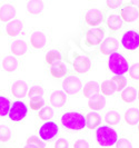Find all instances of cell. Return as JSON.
Instances as JSON below:
<instances>
[{
	"instance_id": "obj_1",
	"label": "cell",
	"mask_w": 139,
	"mask_h": 148,
	"mask_svg": "<svg viewBox=\"0 0 139 148\" xmlns=\"http://www.w3.org/2000/svg\"><path fill=\"white\" fill-rule=\"evenodd\" d=\"M61 124L71 130H80L86 127V117L76 111L66 112L61 116Z\"/></svg>"
},
{
	"instance_id": "obj_2",
	"label": "cell",
	"mask_w": 139,
	"mask_h": 148,
	"mask_svg": "<svg viewBox=\"0 0 139 148\" xmlns=\"http://www.w3.org/2000/svg\"><path fill=\"white\" fill-rule=\"evenodd\" d=\"M97 141L103 147H109L115 145L118 141V135L115 129L109 126H100L97 128L96 132Z\"/></svg>"
},
{
	"instance_id": "obj_3",
	"label": "cell",
	"mask_w": 139,
	"mask_h": 148,
	"mask_svg": "<svg viewBox=\"0 0 139 148\" xmlns=\"http://www.w3.org/2000/svg\"><path fill=\"white\" fill-rule=\"evenodd\" d=\"M108 66L111 73L116 76H123L129 70V64L124 56L119 52H114L109 56Z\"/></svg>"
},
{
	"instance_id": "obj_4",
	"label": "cell",
	"mask_w": 139,
	"mask_h": 148,
	"mask_svg": "<svg viewBox=\"0 0 139 148\" xmlns=\"http://www.w3.org/2000/svg\"><path fill=\"white\" fill-rule=\"evenodd\" d=\"M30 44L31 47L36 50L42 49L49 44V35L45 30H36L30 36Z\"/></svg>"
},
{
	"instance_id": "obj_5",
	"label": "cell",
	"mask_w": 139,
	"mask_h": 148,
	"mask_svg": "<svg viewBox=\"0 0 139 148\" xmlns=\"http://www.w3.org/2000/svg\"><path fill=\"white\" fill-rule=\"evenodd\" d=\"M103 37H105V29L103 27L89 29L87 30V32L85 35V44L87 45L88 47L97 46L103 41Z\"/></svg>"
},
{
	"instance_id": "obj_6",
	"label": "cell",
	"mask_w": 139,
	"mask_h": 148,
	"mask_svg": "<svg viewBox=\"0 0 139 148\" xmlns=\"http://www.w3.org/2000/svg\"><path fill=\"white\" fill-rule=\"evenodd\" d=\"M28 112V107L26 106L25 103H22L20 100L15 101L11 105L10 110H9V118L14 121H20L27 116Z\"/></svg>"
},
{
	"instance_id": "obj_7",
	"label": "cell",
	"mask_w": 139,
	"mask_h": 148,
	"mask_svg": "<svg viewBox=\"0 0 139 148\" xmlns=\"http://www.w3.org/2000/svg\"><path fill=\"white\" fill-rule=\"evenodd\" d=\"M123 47L128 50H135L139 47V34L135 30H128L121 37Z\"/></svg>"
},
{
	"instance_id": "obj_8",
	"label": "cell",
	"mask_w": 139,
	"mask_h": 148,
	"mask_svg": "<svg viewBox=\"0 0 139 148\" xmlns=\"http://www.w3.org/2000/svg\"><path fill=\"white\" fill-rule=\"evenodd\" d=\"M120 17L123 21L126 22H134L138 19L139 17V10L132 2H129L125 5L124 7L120 9Z\"/></svg>"
},
{
	"instance_id": "obj_9",
	"label": "cell",
	"mask_w": 139,
	"mask_h": 148,
	"mask_svg": "<svg viewBox=\"0 0 139 148\" xmlns=\"http://www.w3.org/2000/svg\"><path fill=\"white\" fill-rule=\"evenodd\" d=\"M62 87L64 90L69 95H75L78 91H80L82 88V82H81L80 78L77 76H69L62 82Z\"/></svg>"
},
{
	"instance_id": "obj_10",
	"label": "cell",
	"mask_w": 139,
	"mask_h": 148,
	"mask_svg": "<svg viewBox=\"0 0 139 148\" xmlns=\"http://www.w3.org/2000/svg\"><path fill=\"white\" fill-rule=\"evenodd\" d=\"M73 65L75 70H76L77 73H79V74H85V73H87L88 70L90 69V67H91V60H90V58L86 57V56L75 53V55H73Z\"/></svg>"
},
{
	"instance_id": "obj_11",
	"label": "cell",
	"mask_w": 139,
	"mask_h": 148,
	"mask_svg": "<svg viewBox=\"0 0 139 148\" xmlns=\"http://www.w3.org/2000/svg\"><path fill=\"white\" fill-rule=\"evenodd\" d=\"M58 134V126L55 121L45 123L39 129V136L42 140H49Z\"/></svg>"
},
{
	"instance_id": "obj_12",
	"label": "cell",
	"mask_w": 139,
	"mask_h": 148,
	"mask_svg": "<svg viewBox=\"0 0 139 148\" xmlns=\"http://www.w3.org/2000/svg\"><path fill=\"white\" fill-rule=\"evenodd\" d=\"M85 21L87 25L95 27L100 25L103 21V14L101 10L99 9H90L88 10L85 15Z\"/></svg>"
},
{
	"instance_id": "obj_13",
	"label": "cell",
	"mask_w": 139,
	"mask_h": 148,
	"mask_svg": "<svg viewBox=\"0 0 139 148\" xmlns=\"http://www.w3.org/2000/svg\"><path fill=\"white\" fill-rule=\"evenodd\" d=\"M118 47H119V42H118L117 39L115 37H108L101 42V46H100L99 50L103 55H109L110 56L111 53L116 52Z\"/></svg>"
},
{
	"instance_id": "obj_14",
	"label": "cell",
	"mask_w": 139,
	"mask_h": 148,
	"mask_svg": "<svg viewBox=\"0 0 139 148\" xmlns=\"http://www.w3.org/2000/svg\"><path fill=\"white\" fill-rule=\"evenodd\" d=\"M11 92L12 95L17 98H22L28 94V85L27 82H22V80H18L12 84L11 86Z\"/></svg>"
},
{
	"instance_id": "obj_15",
	"label": "cell",
	"mask_w": 139,
	"mask_h": 148,
	"mask_svg": "<svg viewBox=\"0 0 139 148\" xmlns=\"http://www.w3.org/2000/svg\"><path fill=\"white\" fill-rule=\"evenodd\" d=\"M16 16V9L12 5L6 3L0 7V21H10Z\"/></svg>"
},
{
	"instance_id": "obj_16",
	"label": "cell",
	"mask_w": 139,
	"mask_h": 148,
	"mask_svg": "<svg viewBox=\"0 0 139 148\" xmlns=\"http://www.w3.org/2000/svg\"><path fill=\"white\" fill-rule=\"evenodd\" d=\"M23 28V21L21 20H11L7 23L6 26V32L9 37H15L19 32H21Z\"/></svg>"
},
{
	"instance_id": "obj_17",
	"label": "cell",
	"mask_w": 139,
	"mask_h": 148,
	"mask_svg": "<svg viewBox=\"0 0 139 148\" xmlns=\"http://www.w3.org/2000/svg\"><path fill=\"white\" fill-rule=\"evenodd\" d=\"M67 73H68V67L61 60L55 62L53 65H51L50 74H51L52 77H55V78H61V77H65L67 75Z\"/></svg>"
},
{
	"instance_id": "obj_18",
	"label": "cell",
	"mask_w": 139,
	"mask_h": 148,
	"mask_svg": "<svg viewBox=\"0 0 139 148\" xmlns=\"http://www.w3.org/2000/svg\"><path fill=\"white\" fill-rule=\"evenodd\" d=\"M50 104L53 107H61L66 104L67 101V96L65 91H61V90H57V91H53L50 96Z\"/></svg>"
},
{
	"instance_id": "obj_19",
	"label": "cell",
	"mask_w": 139,
	"mask_h": 148,
	"mask_svg": "<svg viewBox=\"0 0 139 148\" xmlns=\"http://www.w3.org/2000/svg\"><path fill=\"white\" fill-rule=\"evenodd\" d=\"M123 25H124V21H123L120 15H118V14H111L107 19V26L112 31L119 30L123 27Z\"/></svg>"
},
{
	"instance_id": "obj_20",
	"label": "cell",
	"mask_w": 139,
	"mask_h": 148,
	"mask_svg": "<svg viewBox=\"0 0 139 148\" xmlns=\"http://www.w3.org/2000/svg\"><path fill=\"white\" fill-rule=\"evenodd\" d=\"M105 105H106V99L100 94L89 98V101H88L89 108H91L92 110H100L105 107Z\"/></svg>"
},
{
	"instance_id": "obj_21",
	"label": "cell",
	"mask_w": 139,
	"mask_h": 148,
	"mask_svg": "<svg viewBox=\"0 0 139 148\" xmlns=\"http://www.w3.org/2000/svg\"><path fill=\"white\" fill-rule=\"evenodd\" d=\"M11 52L15 55V56H23L26 51L28 50V45L26 41L23 40H16L11 44Z\"/></svg>"
},
{
	"instance_id": "obj_22",
	"label": "cell",
	"mask_w": 139,
	"mask_h": 148,
	"mask_svg": "<svg viewBox=\"0 0 139 148\" xmlns=\"http://www.w3.org/2000/svg\"><path fill=\"white\" fill-rule=\"evenodd\" d=\"M2 68L8 73H12L18 68V60L14 56H7L2 59Z\"/></svg>"
},
{
	"instance_id": "obj_23",
	"label": "cell",
	"mask_w": 139,
	"mask_h": 148,
	"mask_svg": "<svg viewBox=\"0 0 139 148\" xmlns=\"http://www.w3.org/2000/svg\"><path fill=\"white\" fill-rule=\"evenodd\" d=\"M125 120L129 125H137L139 123V109L138 108H129L125 112Z\"/></svg>"
},
{
	"instance_id": "obj_24",
	"label": "cell",
	"mask_w": 139,
	"mask_h": 148,
	"mask_svg": "<svg viewBox=\"0 0 139 148\" xmlns=\"http://www.w3.org/2000/svg\"><path fill=\"white\" fill-rule=\"evenodd\" d=\"M99 89H100V86L96 82H88V84H86V86L84 87V96L87 97L88 99H89L91 97L98 95L99 94Z\"/></svg>"
},
{
	"instance_id": "obj_25",
	"label": "cell",
	"mask_w": 139,
	"mask_h": 148,
	"mask_svg": "<svg viewBox=\"0 0 139 148\" xmlns=\"http://www.w3.org/2000/svg\"><path fill=\"white\" fill-rule=\"evenodd\" d=\"M100 123H101V117L97 112H94V111L89 112L86 117V126L89 129H95L97 126H99Z\"/></svg>"
},
{
	"instance_id": "obj_26",
	"label": "cell",
	"mask_w": 139,
	"mask_h": 148,
	"mask_svg": "<svg viewBox=\"0 0 139 148\" xmlns=\"http://www.w3.org/2000/svg\"><path fill=\"white\" fill-rule=\"evenodd\" d=\"M45 3L42 1H29L27 2V10L31 15H39L44 10Z\"/></svg>"
},
{
	"instance_id": "obj_27",
	"label": "cell",
	"mask_w": 139,
	"mask_h": 148,
	"mask_svg": "<svg viewBox=\"0 0 139 148\" xmlns=\"http://www.w3.org/2000/svg\"><path fill=\"white\" fill-rule=\"evenodd\" d=\"M137 97V90L134 87H127L121 92V99L125 103H132Z\"/></svg>"
},
{
	"instance_id": "obj_28",
	"label": "cell",
	"mask_w": 139,
	"mask_h": 148,
	"mask_svg": "<svg viewBox=\"0 0 139 148\" xmlns=\"http://www.w3.org/2000/svg\"><path fill=\"white\" fill-rule=\"evenodd\" d=\"M61 59H62V55L57 49H52V50L46 53V62L50 66L53 65L55 62H57V61H60Z\"/></svg>"
},
{
	"instance_id": "obj_29",
	"label": "cell",
	"mask_w": 139,
	"mask_h": 148,
	"mask_svg": "<svg viewBox=\"0 0 139 148\" xmlns=\"http://www.w3.org/2000/svg\"><path fill=\"white\" fill-rule=\"evenodd\" d=\"M105 121L109 125H117L118 123H120V115L115 110L107 111L105 114Z\"/></svg>"
},
{
	"instance_id": "obj_30",
	"label": "cell",
	"mask_w": 139,
	"mask_h": 148,
	"mask_svg": "<svg viewBox=\"0 0 139 148\" xmlns=\"http://www.w3.org/2000/svg\"><path fill=\"white\" fill-rule=\"evenodd\" d=\"M10 100L3 96H0V116H6L9 114L10 110Z\"/></svg>"
},
{
	"instance_id": "obj_31",
	"label": "cell",
	"mask_w": 139,
	"mask_h": 148,
	"mask_svg": "<svg viewBox=\"0 0 139 148\" xmlns=\"http://www.w3.org/2000/svg\"><path fill=\"white\" fill-rule=\"evenodd\" d=\"M100 89H101V92H103L105 96H110L112 95L115 91H116V88L114 86V84L111 80H106L101 84L100 86Z\"/></svg>"
},
{
	"instance_id": "obj_32",
	"label": "cell",
	"mask_w": 139,
	"mask_h": 148,
	"mask_svg": "<svg viewBox=\"0 0 139 148\" xmlns=\"http://www.w3.org/2000/svg\"><path fill=\"white\" fill-rule=\"evenodd\" d=\"M111 82H112L115 88H116V91H121L127 86V80H126V78L123 77V76H115Z\"/></svg>"
},
{
	"instance_id": "obj_33",
	"label": "cell",
	"mask_w": 139,
	"mask_h": 148,
	"mask_svg": "<svg viewBox=\"0 0 139 148\" xmlns=\"http://www.w3.org/2000/svg\"><path fill=\"white\" fill-rule=\"evenodd\" d=\"M12 132L11 129L7 126L0 125V141H8L11 139Z\"/></svg>"
},
{
	"instance_id": "obj_34",
	"label": "cell",
	"mask_w": 139,
	"mask_h": 148,
	"mask_svg": "<svg viewBox=\"0 0 139 148\" xmlns=\"http://www.w3.org/2000/svg\"><path fill=\"white\" fill-rule=\"evenodd\" d=\"M42 96H44V89L41 88L40 86H34L28 91L29 99H32V98H41Z\"/></svg>"
},
{
	"instance_id": "obj_35",
	"label": "cell",
	"mask_w": 139,
	"mask_h": 148,
	"mask_svg": "<svg viewBox=\"0 0 139 148\" xmlns=\"http://www.w3.org/2000/svg\"><path fill=\"white\" fill-rule=\"evenodd\" d=\"M53 115V110H52L50 107H44L39 110V114H38V117L42 120H48L50 119Z\"/></svg>"
},
{
	"instance_id": "obj_36",
	"label": "cell",
	"mask_w": 139,
	"mask_h": 148,
	"mask_svg": "<svg viewBox=\"0 0 139 148\" xmlns=\"http://www.w3.org/2000/svg\"><path fill=\"white\" fill-rule=\"evenodd\" d=\"M45 101L42 98H32V99H29V105L30 108L32 110H39L42 108Z\"/></svg>"
},
{
	"instance_id": "obj_37",
	"label": "cell",
	"mask_w": 139,
	"mask_h": 148,
	"mask_svg": "<svg viewBox=\"0 0 139 148\" xmlns=\"http://www.w3.org/2000/svg\"><path fill=\"white\" fill-rule=\"evenodd\" d=\"M27 145H34L38 148H45V143L39 139L37 136H31L27 139Z\"/></svg>"
},
{
	"instance_id": "obj_38",
	"label": "cell",
	"mask_w": 139,
	"mask_h": 148,
	"mask_svg": "<svg viewBox=\"0 0 139 148\" xmlns=\"http://www.w3.org/2000/svg\"><path fill=\"white\" fill-rule=\"evenodd\" d=\"M129 76L135 80H139V64H135L129 68Z\"/></svg>"
},
{
	"instance_id": "obj_39",
	"label": "cell",
	"mask_w": 139,
	"mask_h": 148,
	"mask_svg": "<svg viewBox=\"0 0 139 148\" xmlns=\"http://www.w3.org/2000/svg\"><path fill=\"white\" fill-rule=\"evenodd\" d=\"M116 144H117L116 148H132L130 141L128 140V139H125V138L120 139V140L117 141Z\"/></svg>"
},
{
	"instance_id": "obj_40",
	"label": "cell",
	"mask_w": 139,
	"mask_h": 148,
	"mask_svg": "<svg viewBox=\"0 0 139 148\" xmlns=\"http://www.w3.org/2000/svg\"><path fill=\"white\" fill-rule=\"evenodd\" d=\"M55 148H68V141L65 138H60L56 141Z\"/></svg>"
},
{
	"instance_id": "obj_41",
	"label": "cell",
	"mask_w": 139,
	"mask_h": 148,
	"mask_svg": "<svg viewBox=\"0 0 139 148\" xmlns=\"http://www.w3.org/2000/svg\"><path fill=\"white\" fill-rule=\"evenodd\" d=\"M73 148H89V145H88V143L86 140L79 139V140H77L75 143Z\"/></svg>"
},
{
	"instance_id": "obj_42",
	"label": "cell",
	"mask_w": 139,
	"mask_h": 148,
	"mask_svg": "<svg viewBox=\"0 0 139 148\" xmlns=\"http://www.w3.org/2000/svg\"><path fill=\"white\" fill-rule=\"evenodd\" d=\"M106 5L108 6V8H117L119 6H121L123 5V1H118V0H109V1H107L106 2Z\"/></svg>"
},
{
	"instance_id": "obj_43",
	"label": "cell",
	"mask_w": 139,
	"mask_h": 148,
	"mask_svg": "<svg viewBox=\"0 0 139 148\" xmlns=\"http://www.w3.org/2000/svg\"><path fill=\"white\" fill-rule=\"evenodd\" d=\"M25 148H38V147L34 146V145H26V146H25Z\"/></svg>"
},
{
	"instance_id": "obj_44",
	"label": "cell",
	"mask_w": 139,
	"mask_h": 148,
	"mask_svg": "<svg viewBox=\"0 0 139 148\" xmlns=\"http://www.w3.org/2000/svg\"><path fill=\"white\" fill-rule=\"evenodd\" d=\"M132 3H134V5H135V6H136V7H138V8H139V1H136V2H135V1H134V2H132Z\"/></svg>"
},
{
	"instance_id": "obj_45",
	"label": "cell",
	"mask_w": 139,
	"mask_h": 148,
	"mask_svg": "<svg viewBox=\"0 0 139 148\" xmlns=\"http://www.w3.org/2000/svg\"><path fill=\"white\" fill-rule=\"evenodd\" d=\"M138 99H139V91H138Z\"/></svg>"
},
{
	"instance_id": "obj_46",
	"label": "cell",
	"mask_w": 139,
	"mask_h": 148,
	"mask_svg": "<svg viewBox=\"0 0 139 148\" xmlns=\"http://www.w3.org/2000/svg\"><path fill=\"white\" fill-rule=\"evenodd\" d=\"M138 130H139V125H138Z\"/></svg>"
},
{
	"instance_id": "obj_47",
	"label": "cell",
	"mask_w": 139,
	"mask_h": 148,
	"mask_svg": "<svg viewBox=\"0 0 139 148\" xmlns=\"http://www.w3.org/2000/svg\"><path fill=\"white\" fill-rule=\"evenodd\" d=\"M138 109H139V108H138Z\"/></svg>"
}]
</instances>
